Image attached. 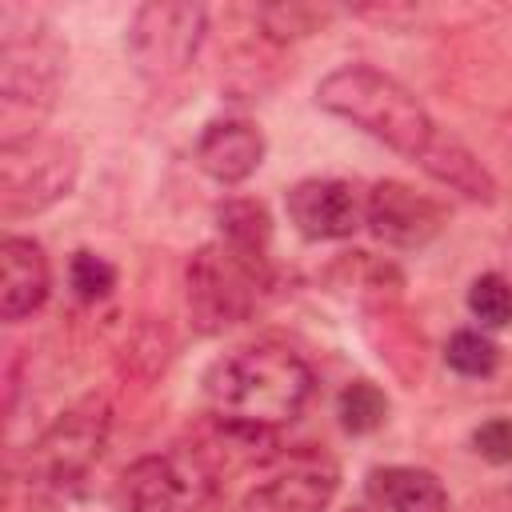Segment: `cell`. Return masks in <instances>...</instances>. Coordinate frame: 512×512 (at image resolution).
Instances as JSON below:
<instances>
[{
    "label": "cell",
    "instance_id": "4fadbf2b",
    "mask_svg": "<svg viewBox=\"0 0 512 512\" xmlns=\"http://www.w3.org/2000/svg\"><path fill=\"white\" fill-rule=\"evenodd\" d=\"M264 132L252 120H212L196 140V164L216 184H244L264 164Z\"/></svg>",
    "mask_w": 512,
    "mask_h": 512
},
{
    "label": "cell",
    "instance_id": "5bb4252c",
    "mask_svg": "<svg viewBox=\"0 0 512 512\" xmlns=\"http://www.w3.org/2000/svg\"><path fill=\"white\" fill-rule=\"evenodd\" d=\"M368 500L376 512H448V492L436 472L412 464H384L368 472Z\"/></svg>",
    "mask_w": 512,
    "mask_h": 512
},
{
    "label": "cell",
    "instance_id": "5b68a950",
    "mask_svg": "<svg viewBox=\"0 0 512 512\" xmlns=\"http://www.w3.org/2000/svg\"><path fill=\"white\" fill-rule=\"evenodd\" d=\"M80 152L64 136H28L0 144V212L8 220L36 216L76 188Z\"/></svg>",
    "mask_w": 512,
    "mask_h": 512
},
{
    "label": "cell",
    "instance_id": "3957f363",
    "mask_svg": "<svg viewBox=\"0 0 512 512\" xmlns=\"http://www.w3.org/2000/svg\"><path fill=\"white\" fill-rule=\"evenodd\" d=\"M68 48L28 4H0V144L40 136L56 108Z\"/></svg>",
    "mask_w": 512,
    "mask_h": 512
},
{
    "label": "cell",
    "instance_id": "30bf717a",
    "mask_svg": "<svg viewBox=\"0 0 512 512\" xmlns=\"http://www.w3.org/2000/svg\"><path fill=\"white\" fill-rule=\"evenodd\" d=\"M364 196L368 192H360L352 180L308 176L288 188L284 208L304 240H348L364 224Z\"/></svg>",
    "mask_w": 512,
    "mask_h": 512
},
{
    "label": "cell",
    "instance_id": "8fae6325",
    "mask_svg": "<svg viewBox=\"0 0 512 512\" xmlns=\"http://www.w3.org/2000/svg\"><path fill=\"white\" fill-rule=\"evenodd\" d=\"M364 224L392 248H424L440 236L444 208L404 180H380L364 196Z\"/></svg>",
    "mask_w": 512,
    "mask_h": 512
},
{
    "label": "cell",
    "instance_id": "6da1fadb",
    "mask_svg": "<svg viewBox=\"0 0 512 512\" xmlns=\"http://www.w3.org/2000/svg\"><path fill=\"white\" fill-rule=\"evenodd\" d=\"M316 104L324 112L348 120L364 136L380 140L384 148L408 156L412 164H420L436 184L452 188L456 196L480 200V204L496 200V180L480 164V156L460 136L440 128L432 120V112L420 104V96L408 84H400L396 76H388L364 60L340 64L336 72H328L316 84Z\"/></svg>",
    "mask_w": 512,
    "mask_h": 512
},
{
    "label": "cell",
    "instance_id": "ffe728a7",
    "mask_svg": "<svg viewBox=\"0 0 512 512\" xmlns=\"http://www.w3.org/2000/svg\"><path fill=\"white\" fill-rule=\"evenodd\" d=\"M260 20H264V28H268L264 36H272V40H296V36H308L320 16H316V8L280 4V8H264Z\"/></svg>",
    "mask_w": 512,
    "mask_h": 512
},
{
    "label": "cell",
    "instance_id": "7402d4cb",
    "mask_svg": "<svg viewBox=\"0 0 512 512\" xmlns=\"http://www.w3.org/2000/svg\"><path fill=\"white\" fill-rule=\"evenodd\" d=\"M348 512H372V508H348Z\"/></svg>",
    "mask_w": 512,
    "mask_h": 512
},
{
    "label": "cell",
    "instance_id": "d6986e66",
    "mask_svg": "<svg viewBox=\"0 0 512 512\" xmlns=\"http://www.w3.org/2000/svg\"><path fill=\"white\" fill-rule=\"evenodd\" d=\"M68 284H72L76 300L96 304V300H108V296H112V288H116V268H112V260H104L100 252L80 248V252H72V260H68Z\"/></svg>",
    "mask_w": 512,
    "mask_h": 512
},
{
    "label": "cell",
    "instance_id": "9a60e30c",
    "mask_svg": "<svg viewBox=\"0 0 512 512\" xmlns=\"http://www.w3.org/2000/svg\"><path fill=\"white\" fill-rule=\"evenodd\" d=\"M216 228L224 244L256 256V260H268V248H272V216L260 200L252 196H228L224 204H216Z\"/></svg>",
    "mask_w": 512,
    "mask_h": 512
},
{
    "label": "cell",
    "instance_id": "277c9868",
    "mask_svg": "<svg viewBox=\"0 0 512 512\" xmlns=\"http://www.w3.org/2000/svg\"><path fill=\"white\" fill-rule=\"evenodd\" d=\"M268 280V260H256L224 240L200 244L184 268V300L192 328L200 336H216L232 324H244L256 312Z\"/></svg>",
    "mask_w": 512,
    "mask_h": 512
},
{
    "label": "cell",
    "instance_id": "52a82bcc",
    "mask_svg": "<svg viewBox=\"0 0 512 512\" xmlns=\"http://www.w3.org/2000/svg\"><path fill=\"white\" fill-rule=\"evenodd\" d=\"M208 32V8L204 4H172V0H148L128 20V56L144 80H176L196 60Z\"/></svg>",
    "mask_w": 512,
    "mask_h": 512
},
{
    "label": "cell",
    "instance_id": "e0dca14e",
    "mask_svg": "<svg viewBox=\"0 0 512 512\" xmlns=\"http://www.w3.org/2000/svg\"><path fill=\"white\" fill-rule=\"evenodd\" d=\"M444 360L460 376H492L500 364V348L484 328H456L444 344Z\"/></svg>",
    "mask_w": 512,
    "mask_h": 512
},
{
    "label": "cell",
    "instance_id": "ac0fdd59",
    "mask_svg": "<svg viewBox=\"0 0 512 512\" xmlns=\"http://www.w3.org/2000/svg\"><path fill=\"white\" fill-rule=\"evenodd\" d=\"M468 312L480 320V328H504L512 324V284L500 272H484L468 284Z\"/></svg>",
    "mask_w": 512,
    "mask_h": 512
},
{
    "label": "cell",
    "instance_id": "44dd1931",
    "mask_svg": "<svg viewBox=\"0 0 512 512\" xmlns=\"http://www.w3.org/2000/svg\"><path fill=\"white\" fill-rule=\"evenodd\" d=\"M472 448L488 460V464H508L512 460V420L508 416H492L472 432Z\"/></svg>",
    "mask_w": 512,
    "mask_h": 512
},
{
    "label": "cell",
    "instance_id": "2e32d148",
    "mask_svg": "<svg viewBox=\"0 0 512 512\" xmlns=\"http://www.w3.org/2000/svg\"><path fill=\"white\" fill-rule=\"evenodd\" d=\"M336 416H340L344 432H352V436L376 432L388 420V396L372 380H352V384H344V392L336 400Z\"/></svg>",
    "mask_w": 512,
    "mask_h": 512
},
{
    "label": "cell",
    "instance_id": "7a4b0ae2",
    "mask_svg": "<svg viewBox=\"0 0 512 512\" xmlns=\"http://www.w3.org/2000/svg\"><path fill=\"white\" fill-rule=\"evenodd\" d=\"M312 396V368L288 348L272 340L240 344L208 364L204 372V404L212 420L276 432L296 420Z\"/></svg>",
    "mask_w": 512,
    "mask_h": 512
},
{
    "label": "cell",
    "instance_id": "9c48e42d",
    "mask_svg": "<svg viewBox=\"0 0 512 512\" xmlns=\"http://www.w3.org/2000/svg\"><path fill=\"white\" fill-rule=\"evenodd\" d=\"M340 488V468L328 452H296L260 484L248 488L244 512H324Z\"/></svg>",
    "mask_w": 512,
    "mask_h": 512
},
{
    "label": "cell",
    "instance_id": "8992f818",
    "mask_svg": "<svg viewBox=\"0 0 512 512\" xmlns=\"http://www.w3.org/2000/svg\"><path fill=\"white\" fill-rule=\"evenodd\" d=\"M108 432H112V408L104 396H84L72 408H64L28 452V468L36 484L48 492L80 488L84 476L100 464Z\"/></svg>",
    "mask_w": 512,
    "mask_h": 512
},
{
    "label": "cell",
    "instance_id": "ba28073f",
    "mask_svg": "<svg viewBox=\"0 0 512 512\" xmlns=\"http://www.w3.org/2000/svg\"><path fill=\"white\" fill-rule=\"evenodd\" d=\"M212 480L196 452H152L116 476L112 504L120 512H188L204 500Z\"/></svg>",
    "mask_w": 512,
    "mask_h": 512
},
{
    "label": "cell",
    "instance_id": "7c38bea8",
    "mask_svg": "<svg viewBox=\"0 0 512 512\" xmlns=\"http://www.w3.org/2000/svg\"><path fill=\"white\" fill-rule=\"evenodd\" d=\"M52 292V264L28 236H4L0 244V316L8 324L28 320Z\"/></svg>",
    "mask_w": 512,
    "mask_h": 512
}]
</instances>
